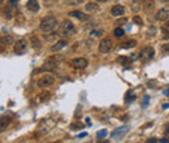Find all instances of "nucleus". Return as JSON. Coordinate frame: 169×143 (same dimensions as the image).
I'll list each match as a JSON object with an SVG mask.
<instances>
[{
    "label": "nucleus",
    "instance_id": "1",
    "mask_svg": "<svg viewBox=\"0 0 169 143\" xmlns=\"http://www.w3.org/2000/svg\"><path fill=\"white\" fill-rule=\"evenodd\" d=\"M57 26V18L55 16H47L40 21V30L44 33H51L56 29Z\"/></svg>",
    "mask_w": 169,
    "mask_h": 143
},
{
    "label": "nucleus",
    "instance_id": "2",
    "mask_svg": "<svg viewBox=\"0 0 169 143\" xmlns=\"http://www.w3.org/2000/svg\"><path fill=\"white\" fill-rule=\"evenodd\" d=\"M74 33H76V26H74V24L72 21L65 20V21L60 25V29H59L60 36H70V35H73Z\"/></svg>",
    "mask_w": 169,
    "mask_h": 143
},
{
    "label": "nucleus",
    "instance_id": "3",
    "mask_svg": "<svg viewBox=\"0 0 169 143\" xmlns=\"http://www.w3.org/2000/svg\"><path fill=\"white\" fill-rule=\"evenodd\" d=\"M129 131H130V126H127V125L120 126V128H116L115 130L111 133V138L115 139V141H117V139L124 138V137H125Z\"/></svg>",
    "mask_w": 169,
    "mask_h": 143
},
{
    "label": "nucleus",
    "instance_id": "4",
    "mask_svg": "<svg viewBox=\"0 0 169 143\" xmlns=\"http://www.w3.org/2000/svg\"><path fill=\"white\" fill-rule=\"evenodd\" d=\"M154 56H155V50L152 48V47H145V48L139 52L138 57H139L140 61L147 63V61H150V60H152V59H154Z\"/></svg>",
    "mask_w": 169,
    "mask_h": 143
},
{
    "label": "nucleus",
    "instance_id": "5",
    "mask_svg": "<svg viewBox=\"0 0 169 143\" xmlns=\"http://www.w3.org/2000/svg\"><path fill=\"white\" fill-rule=\"evenodd\" d=\"M113 48V42L109 38H104L99 42V52L100 54H108Z\"/></svg>",
    "mask_w": 169,
    "mask_h": 143
},
{
    "label": "nucleus",
    "instance_id": "6",
    "mask_svg": "<svg viewBox=\"0 0 169 143\" xmlns=\"http://www.w3.org/2000/svg\"><path fill=\"white\" fill-rule=\"evenodd\" d=\"M27 50V42L25 38H21L18 39V40H16L15 43V48H13V51H15L16 55H24L25 52H26Z\"/></svg>",
    "mask_w": 169,
    "mask_h": 143
},
{
    "label": "nucleus",
    "instance_id": "7",
    "mask_svg": "<svg viewBox=\"0 0 169 143\" xmlns=\"http://www.w3.org/2000/svg\"><path fill=\"white\" fill-rule=\"evenodd\" d=\"M54 83H55V77H52V75H43V77L39 78V81H38V86H39L40 89L52 86Z\"/></svg>",
    "mask_w": 169,
    "mask_h": 143
},
{
    "label": "nucleus",
    "instance_id": "8",
    "mask_svg": "<svg viewBox=\"0 0 169 143\" xmlns=\"http://www.w3.org/2000/svg\"><path fill=\"white\" fill-rule=\"evenodd\" d=\"M70 64L73 65V68L76 69H85L88 65V61L85 57H76L70 61Z\"/></svg>",
    "mask_w": 169,
    "mask_h": 143
},
{
    "label": "nucleus",
    "instance_id": "9",
    "mask_svg": "<svg viewBox=\"0 0 169 143\" xmlns=\"http://www.w3.org/2000/svg\"><path fill=\"white\" fill-rule=\"evenodd\" d=\"M155 18H156L157 21H167V20H169V7H165V8H163V9H160L159 12L155 15Z\"/></svg>",
    "mask_w": 169,
    "mask_h": 143
},
{
    "label": "nucleus",
    "instance_id": "10",
    "mask_svg": "<svg viewBox=\"0 0 169 143\" xmlns=\"http://www.w3.org/2000/svg\"><path fill=\"white\" fill-rule=\"evenodd\" d=\"M124 13H125V8H124L122 5H120V4L113 5L112 9H111V15H112L113 17H120V16H124Z\"/></svg>",
    "mask_w": 169,
    "mask_h": 143
},
{
    "label": "nucleus",
    "instance_id": "11",
    "mask_svg": "<svg viewBox=\"0 0 169 143\" xmlns=\"http://www.w3.org/2000/svg\"><path fill=\"white\" fill-rule=\"evenodd\" d=\"M69 15H70L72 17H76L77 20H79V21H86V20L88 18V15H86V13L81 12V10H72Z\"/></svg>",
    "mask_w": 169,
    "mask_h": 143
},
{
    "label": "nucleus",
    "instance_id": "12",
    "mask_svg": "<svg viewBox=\"0 0 169 143\" xmlns=\"http://www.w3.org/2000/svg\"><path fill=\"white\" fill-rule=\"evenodd\" d=\"M26 8L30 12H38V10H39V3H38L37 0H27Z\"/></svg>",
    "mask_w": 169,
    "mask_h": 143
},
{
    "label": "nucleus",
    "instance_id": "13",
    "mask_svg": "<svg viewBox=\"0 0 169 143\" xmlns=\"http://www.w3.org/2000/svg\"><path fill=\"white\" fill-rule=\"evenodd\" d=\"M68 44V42L65 40V39H61V40H59V42H56V43L54 44V46L51 47V50L54 52H57V51H60V50H63L64 47Z\"/></svg>",
    "mask_w": 169,
    "mask_h": 143
},
{
    "label": "nucleus",
    "instance_id": "14",
    "mask_svg": "<svg viewBox=\"0 0 169 143\" xmlns=\"http://www.w3.org/2000/svg\"><path fill=\"white\" fill-rule=\"evenodd\" d=\"M3 16H4L7 20L13 18V7L12 5H7V7L3 9Z\"/></svg>",
    "mask_w": 169,
    "mask_h": 143
},
{
    "label": "nucleus",
    "instance_id": "15",
    "mask_svg": "<svg viewBox=\"0 0 169 143\" xmlns=\"http://www.w3.org/2000/svg\"><path fill=\"white\" fill-rule=\"evenodd\" d=\"M85 9H86V12L92 13V12H96V10L99 9V5H98V3H87V4L85 5Z\"/></svg>",
    "mask_w": 169,
    "mask_h": 143
},
{
    "label": "nucleus",
    "instance_id": "16",
    "mask_svg": "<svg viewBox=\"0 0 169 143\" xmlns=\"http://www.w3.org/2000/svg\"><path fill=\"white\" fill-rule=\"evenodd\" d=\"M137 46V40H134V39H129V40L124 42L120 46V48H124V50H127V48H133V47Z\"/></svg>",
    "mask_w": 169,
    "mask_h": 143
},
{
    "label": "nucleus",
    "instance_id": "17",
    "mask_svg": "<svg viewBox=\"0 0 169 143\" xmlns=\"http://www.w3.org/2000/svg\"><path fill=\"white\" fill-rule=\"evenodd\" d=\"M1 44H5V46H12L15 44V39H13L12 35H5L1 38Z\"/></svg>",
    "mask_w": 169,
    "mask_h": 143
},
{
    "label": "nucleus",
    "instance_id": "18",
    "mask_svg": "<svg viewBox=\"0 0 169 143\" xmlns=\"http://www.w3.org/2000/svg\"><path fill=\"white\" fill-rule=\"evenodd\" d=\"M55 69H56V64H55V63H51V61H48V63L44 64V66H42V68L39 69V72H43V70L51 72V70H55Z\"/></svg>",
    "mask_w": 169,
    "mask_h": 143
},
{
    "label": "nucleus",
    "instance_id": "19",
    "mask_svg": "<svg viewBox=\"0 0 169 143\" xmlns=\"http://www.w3.org/2000/svg\"><path fill=\"white\" fill-rule=\"evenodd\" d=\"M117 61L124 66H129L130 64H131V59L126 57V56H120V57L117 59Z\"/></svg>",
    "mask_w": 169,
    "mask_h": 143
},
{
    "label": "nucleus",
    "instance_id": "20",
    "mask_svg": "<svg viewBox=\"0 0 169 143\" xmlns=\"http://www.w3.org/2000/svg\"><path fill=\"white\" fill-rule=\"evenodd\" d=\"M31 43H33V47H34L35 50L40 48V40L37 38V36H31Z\"/></svg>",
    "mask_w": 169,
    "mask_h": 143
},
{
    "label": "nucleus",
    "instance_id": "21",
    "mask_svg": "<svg viewBox=\"0 0 169 143\" xmlns=\"http://www.w3.org/2000/svg\"><path fill=\"white\" fill-rule=\"evenodd\" d=\"M103 34H104V30H98V29L91 30V33H90V35L94 36V38H99V36H102Z\"/></svg>",
    "mask_w": 169,
    "mask_h": 143
},
{
    "label": "nucleus",
    "instance_id": "22",
    "mask_svg": "<svg viewBox=\"0 0 169 143\" xmlns=\"http://www.w3.org/2000/svg\"><path fill=\"white\" fill-rule=\"evenodd\" d=\"M115 36L116 38H121V36H124L125 35V31H124V29L122 27H117V29H115Z\"/></svg>",
    "mask_w": 169,
    "mask_h": 143
},
{
    "label": "nucleus",
    "instance_id": "23",
    "mask_svg": "<svg viewBox=\"0 0 169 143\" xmlns=\"http://www.w3.org/2000/svg\"><path fill=\"white\" fill-rule=\"evenodd\" d=\"M96 135H98V138H99V139L106 138V137L108 135V130H107V129H102V130H99V131H98V134H96Z\"/></svg>",
    "mask_w": 169,
    "mask_h": 143
},
{
    "label": "nucleus",
    "instance_id": "24",
    "mask_svg": "<svg viewBox=\"0 0 169 143\" xmlns=\"http://www.w3.org/2000/svg\"><path fill=\"white\" fill-rule=\"evenodd\" d=\"M131 8H133L134 12H138V10L140 9V3L138 1V0H134V1L131 3Z\"/></svg>",
    "mask_w": 169,
    "mask_h": 143
},
{
    "label": "nucleus",
    "instance_id": "25",
    "mask_svg": "<svg viewBox=\"0 0 169 143\" xmlns=\"http://www.w3.org/2000/svg\"><path fill=\"white\" fill-rule=\"evenodd\" d=\"M133 22H134L135 25H138V26H142L143 25V20L139 17V16H134L133 17Z\"/></svg>",
    "mask_w": 169,
    "mask_h": 143
},
{
    "label": "nucleus",
    "instance_id": "26",
    "mask_svg": "<svg viewBox=\"0 0 169 143\" xmlns=\"http://www.w3.org/2000/svg\"><path fill=\"white\" fill-rule=\"evenodd\" d=\"M161 34H163L161 38L164 39V40H168V39H169V31L165 29V27H164V29H161Z\"/></svg>",
    "mask_w": 169,
    "mask_h": 143
},
{
    "label": "nucleus",
    "instance_id": "27",
    "mask_svg": "<svg viewBox=\"0 0 169 143\" xmlns=\"http://www.w3.org/2000/svg\"><path fill=\"white\" fill-rule=\"evenodd\" d=\"M49 96H51L49 92H43V94H40V100H42V102H46V100L49 99Z\"/></svg>",
    "mask_w": 169,
    "mask_h": 143
},
{
    "label": "nucleus",
    "instance_id": "28",
    "mask_svg": "<svg viewBox=\"0 0 169 143\" xmlns=\"http://www.w3.org/2000/svg\"><path fill=\"white\" fill-rule=\"evenodd\" d=\"M161 52L164 55L169 54V44H163V46H161Z\"/></svg>",
    "mask_w": 169,
    "mask_h": 143
},
{
    "label": "nucleus",
    "instance_id": "29",
    "mask_svg": "<svg viewBox=\"0 0 169 143\" xmlns=\"http://www.w3.org/2000/svg\"><path fill=\"white\" fill-rule=\"evenodd\" d=\"M8 122H9V119H7L5 120L4 117L1 119V131H4V129H5V126L8 125Z\"/></svg>",
    "mask_w": 169,
    "mask_h": 143
},
{
    "label": "nucleus",
    "instance_id": "30",
    "mask_svg": "<svg viewBox=\"0 0 169 143\" xmlns=\"http://www.w3.org/2000/svg\"><path fill=\"white\" fill-rule=\"evenodd\" d=\"M83 126H82L81 124H72L70 125V129L72 130H77V129H82Z\"/></svg>",
    "mask_w": 169,
    "mask_h": 143
},
{
    "label": "nucleus",
    "instance_id": "31",
    "mask_svg": "<svg viewBox=\"0 0 169 143\" xmlns=\"http://www.w3.org/2000/svg\"><path fill=\"white\" fill-rule=\"evenodd\" d=\"M148 100H150V96H148V95H146L145 99H143V108L148 107Z\"/></svg>",
    "mask_w": 169,
    "mask_h": 143
},
{
    "label": "nucleus",
    "instance_id": "32",
    "mask_svg": "<svg viewBox=\"0 0 169 143\" xmlns=\"http://www.w3.org/2000/svg\"><path fill=\"white\" fill-rule=\"evenodd\" d=\"M69 4H82L85 3V0H68Z\"/></svg>",
    "mask_w": 169,
    "mask_h": 143
},
{
    "label": "nucleus",
    "instance_id": "33",
    "mask_svg": "<svg viewBox=\"0 0 169 143\" xmlns=\"http://www.w3.org/2000/svg\"><path fill=\"white\" fill-rule=\"evenodd\" d=\"M57 33H51V35H44V38L47 39V40H51V39H54L55 36H56Z\"/></svg>",
    "mask_w": 169,
    "mask_h": 143
},
{
    "label": "nucleus",
    "instance_id": "34",
    "mask_svg": "<svg viewBox=\"0 0 169 143\" xmlns=\"http://www.w3.org/2000/svg\"><path fill=\"white\" fill-rule=\"evenodd\" d=\"M164 134L167 137H169V124L165 125V128H164Z\"/></svg>",
    "mask_w": 169,
    "mask_h": 143
},
{
    "label": "nucleus",
    "instance_id": "35",
    "mask_svg": "<svg viewBox=\"0 0 169 143\" xmlns=\"http://www.w3.org/2000/svg\"><path fill=\"white\" fill-rule=\"evenodd\" d=\"M127 21V18H122V20H118V21H116V24L117 25H122L124 22H126Z\"/></svg>",
    "mask_w": 169,
    "mask_h": 143
},
{
    "label": "nucleus",
    "instance_id": "36",
    "mask_svg": "<svg viewBox=\"0 0 169 143\" xmlns=\"http://www.w3.org/2000/svg\"><path fill=\"white\" fill-rule=\"evenodd\" d=\"M9 3L12 7H16V5H17V0H9Z\"/></svg>",
    "mask_w": 169,
    "mask_h": 143
},
{
    "label": "nucleus",
    "instance_id": "37",
    "mask_svg": "<svg viewBox=\"0 0 169 143\" xmlns=\"http://www.w3.org/2000/svg\"><path fill=\"white\" fill-rule=\"evenodd\" d=\"M155 142H159V139H148L147 143H155Z\"/></svg>",
    "mask_w": 169,
    "mask_h": 143
},
{
    "label": "nucleus",
    "instance_id": "38",
    "mask_svg": "<svg viewBox=\"0 0 169 143\" xmlns=\"http://www.w3.org/2000/svg\"><path fill=\"white\" fill-rule=\"evenodd\" d=\"M159 142H163V143H168L169 141H168L167 138H161V139H159Z\"/></svg>",
    "mask_w": 169,
    "mask_h": 143
},
{
    "label": "nucleus",
    "instance_id": "39",
    "mask_svg": "<svg viewBox=\"0 0 169 143\" xmlns=\"http://www.w3.org/2000/svg\"><path fill=\"white\" fill-rule=\"evenodd\" d=\"M163 94H164L165 96H169V89L168 90H164V91H163Z\"/></svg>",
    "mask_w": 169,
    "mask_h": 143
},
{
    "label": "nucleus",
    "instance_id": "40",
    "mask_svg": "<svg viewBox=\"0 0 169 143\" xmlns=\"http://www.w3.org/2000/svg\"><path fill=\"white\" fill-rule=\"evenodd\" d=\"M86 135H87V133H82V134H79V135H78V138H85Z\"/></svg>",
    "mask_w": 169,
    "mask_h": 143
},
{
    "label": "nucleus",
    "instance_id": "41",
    "mask_svg": "<svg viewBox=\"0 0 169 143\" xmlns=\"http://www.w3.org/2000/svg\"><path fill=\"white\" fill-rule=\"evenodd\" d=\"M163 108H164V109H168V108H169V103H165V104H163Z\"/></svg>",
    "mask_w": 169,
    "mask_h": 143
},
{
    "label": "nucleus",
    "instance_id": "42",
    "mask_svg": "<svg viewBox=\"0 0 169 143\" xmlns=\"http://www.w3.org/2000/svg\"><path fill=\"white\" fill-rule=\"evenodd\" d=\"M165 27L169 29V20H167V22H165Z\"/></svg>",
    "mask_w": 169,
    "mask_h": 143
},
{
    "label": "nucleus",
    "instance_id": "43",
    "mask_svg": "<svg viewBox=\"0 0 169 143\" xmlns=\"http://www.w3.org/2000/svg\"><path fill=\"white\" fill-rule=\"evenodd\" d=\"M47 3H49V4H51V3H55V1H57V0H46Z\"/></svg>",
    "mask_w": 169,
    "mask_h": 143
},
{
    "label": "nucleus",
    "instance_id": "44",
    "mask_svg": "<svg viewBox=\"0 0 169 143\" xmlns=\"http://www.w3.org/2000/svg\"><path fill=\"white\" fill-rule=\"evenodd\" d=\"M96 1H99V3H106V1H108V0H96Z\"/></svg>",
    "mask_w": 169,
    "mask_h": 143
},
{
    "label": "nucleus",
    "instance_id": "45",
    "mask_svg": "<svg viewBox=\"0 0 169 143\" xmlns=\"http://www.w3.org/2000/svg\"><path fill=\"white\" fill-rule=\"evenodd\" d=\"M161 1H163V3H168L169 0H161Z\"/></svg>",
    "mask_w": 169,
    "mask_h": 143
},
{
    "label": "nucleus",
    "instance_id": "46",
    "mask_svg": "<svg viewBox=\"0 0 169 143\" xmlns=\"http://www.w3.org/2000/svg\"><path fill=\"white\" fill-rule=\"evenodd\" d=\"M142 1H145V3H147V1H150V0H142Z\"/></svg>",
    "mask_w": 169,
    "mask_h": 143
}]
</instances>
